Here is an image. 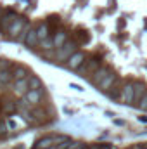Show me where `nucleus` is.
Instances as JSON below:
<instances>
[{
  "instance_id": "nucleus-1",
  "label": "nucleus",
  "mask_w": 147,
  "mask_h": 149,
  "mask_svg": "<svg viewBox=\"0 0 147 149\" xmlns=\"http://www.w3.org/2000/svg\"><path fill=\"white\" fill-rule=\"evenodd\" d=\"M118 101L125 106H133V101H135V83L133 81L123 83V88H121V94H119Z\"/></svg>"
},
{
  "instance_id": "nucleus-2",
  "label": "nucleus",
  "mask_w": 147,
  "mask_h": 149,
  "mask_svg": "<svg viewBox=\"0 0 147 149\" xmlns=\"http://www.w3.org/2000/svg\"><path fill=\"white\" fill-rule=\"evenodd\" d=\"M76 47H78L76 42H69V40H68L61 49H57V52H55V59H59V61H68L74 52H78Z\"/></svg>"
},
{
  "instance_id": "nucleus-3",
  "label": "nucleus",
  "mask_w": 147,
  "mask_h": 149,
  "mask_svg": "<svg viewBox=\"0 0 147 149\" xmlns=\"http://www.w3.org/2000/svg\"><path fill=\"white\" fill-rule=\"evenodd\" d=\"M26 19L24 17H21V16H17V19L10 24V28H9V31L5 33V37L10 38V40H17L19 38V35H21V31H23V28L26 26Z\"/></svg>"
},
{
  "instance_id": "nucleus-4",
  "label": "nucleus",
  "mask_w": 147,
  "mask_h": 149,
  "mask_svg": "<svg viewBox=\"0 0 147 149\" xmlns=\"http://www.w3.org/2000/svg\"><path fill=\"white\" fill-rule=\"evenodd\" d=\"M87 61V54L85 52H81V50H78V52H74L73 56L66 61V66L69 68V70H74V71H78L81 66H83V63Z\"/></svg>"
},
{
  "instance_id": "nucleus-5",
  "label": "nucleus",
  "mask_w": 147,
  "mask_h": 149,
  "mask_svg": "<svg viewBox=\"0 0 147 149\" xmlns=\"http://www.w3.org/2000/svg\"><path fill=\"white\" fill-rule=\"evenodd\" d=\"M99 68H101V59H99V57H90V59H87V61L83 63V66H81L78 71L85 76V74H94Z\"/></svg>"
},
{
  "instance_id": "nucleus-6",
  "label": "nucleus",
  "mask_w": 147,
  "mask_h": 149,
  "mask_svg": "<svg viewBox=\"0 0 147 149\" xmlns=\"http://www.w3.org/2000/svg\"><path fill=\"white\" fill-rule=\"evenodd\" d=\"M12 92L17 95V97H24L28 92H30V83H28V78H24V80H16L14 83H12Z\"/></svg>"
},
{
  "instance_id": "nucleus-7",
  "label": "nucleus",
  "mask_w": 147,
  "mask_h": 149,
  "mask_svg": "<svg viewBox=\"0 0 147 149\" xmlns=\"http://www.w3.org/2000/svg\"><path fill=\"white\" fill-rule=\"evenodd\" d=\"M111 73H112V71H111L107 66H101V68H99L95 73L92 74L88 80H90V81H92L95 87H99V85H101V83H102V81H104V80H106V78H107Z\"/></svg>"
},
{
  "instance_id": "nucleus-8",
  "label": "nucleus",
  "mask_w": 147,
  "mask_h": 149,
  "mask_svg": "<svg viewBox=\"0 0 147 149\" xmlns=\"http://www.w3.org/2000/svg\"><path fill=\"white\" fill-rule=\"evenodd\" d=\"M24 99L28 101V104L35 109L38 108L40 104H42V99H43V88L42 90H30L26 95H24Z\"/></svg>"
},
{
  "instance_id": "nucleus-9",
  "label": "nucleus",
  "mask_w": 147,
  "mask_h": 149,
  "mask_svg": "<svg viewBox=\"0 0 147 149\" xmlns=\"http://www.w3.org/2000/svg\"><path fill=\"white\" fill-rule=\"evenodd\" d=\"M16 19H17V14H16V12H12V10H5L3 16H2V19H0V30H2L3 33H7L9 28H10V24H12Z\"/></svg>"
},
{
  "instance_id": "nucleus-10",
  "label": "nucleus",
  "mask_w": 147,
  "mask_h": 149,
  "mask_svg": "<svg viewBox=\"0 0 147 149\" xmlns=\"http://www.w3.org/2000/svg\"><path fill=\"white\" fill-rule=\"evenodd\" d=\"M146 94H147L146 83H142V81H135V101H133V106H140V102L144 101Z\"/></svg>"
},
{
  "instance_id": "nucleus-11",
  "label": "nucleus",
  "mask_w": 147,
  "mask_h": 149,
  "mask_svg": "<svg viewBox=\"0 0 147 149\" xmlns=\"http://www.w3.org/2000/svg\"><path fill=\"white\" fill-rule=\"evenodd\" d=\"M52 40H54V47H55V49H61V47L68 42V33H66V30L55 31L54 37H52Z\"/></svg>"
},
{
  "instance_id": "nucleus-12",
  "label": "nucleus",
  "mask_w": 147,
  "mask_h": 149,
  "mask_svg": "<svg viewBox=\"0 0 147 149\" xmlns=\"http://www.w3.org/2000/svg\"><path fill=\"white\" fill-rule=\"evenodd\" d=\"M50 148H55L54 144V135H47V137H42L35 142V149H50Z\"/></svg>"
},
{
  "instance_id": "nucleus-13",
  "label": "nucleus",
  "mask_w": 147,
  "mask_h": 149,
  "mask_svg": "<svg viewBox=\"0 0 147 149\" xmlns=\"http://www.w3.org/2000/svg\"><path fill=\"white\" fill-rule=\"evenodd\" d=\"M116 81H118V76H116L114 73H111L109 76H107V78L99 85V87H97V88H99V90H102V92H109L111 88L114 87V83H116Z\"/></svg>"
},
{
  "instance_id": "nucleus-14",
  "label": "nucleus",
  "mask_w": 147,
  "mask_h": 149,
  "mask_svg": "<svg viewBox=\"0 0 147 149\" xmlns=\"http://www.w3.org/2000/svg\"><path fill=\"white\" fill-rule=\"evenodd\" d=\"M37 35H38V40H45V38H50V26L47 23H40L37 28Z\"/></svg>"
},
{
  "instance_id": "nucleus-15",
  "label": "nucleus",
  "mask_w": 147,
  "mask_h": 149,
  "mask_svg": "<svg viewBox=\"0 0 147 149\" xmlns=\"http://www.w3.org/2000/svg\"><path fill=\"white\" fill-rule=\"evenodd\" d=\"M40 43V40H38V35H37V28H31L30 30V33H28V37L24 40V45L26 47H35Z\"/></svg>"
},
{
  "instance_id": "nucleus-16",
  "label": "nucleus",
  "mask_w": 147,
  "mask_h": 149,
  "mask_svg": "<svg viewBox=\"0 0 147 149\" xmlns=\"http://www.w3.org/2000/svg\"><path fill=\"white\" fill-rule=\"evenodd\" d=\"M26 70L23 68V66H14V70H12V80L16 81V80H24V78H28L26 76Z\"/></svg>"
},
{
  "instance_id": "nucleus-17",
  "label": "nucleus",
  "mask_w": 147,
  "mask_h": 149,
  "mask_svg": "<svg viewBox=\"0 0 147 149\" xmlns=\"http://www.w3.org/2000/svg\"><path fill=\"white\" fill-rule=\"evenodd\" d=\"M28 83H30V90H42V88H43V87H42L40 78H38V76H35V74L28 76Z\"/></svg>"
},
{
  "instance_id": "nucleus-18",
  "label": "nucleus",
  "mask_w": 147,
  "mask_h": 149,
  "mask_svg": "<svg viewBox=\"0 0 147 149\" xmlns=\"http://www.w3.org/2000/svg\"><path fill=\"white\" fill-rule=\"evenodd\" d=\"M12 80V71L9 70H0V85H7Z\"/></svg>"
},
{
  "instance_id": "nucleus-19",
  "label": "nucleus",
  "mask_w": 147,
  "mask_h": 149,
  "mask_svg": "<svg viewBox=\"0 0 147 149\" xmlns=\"http://www.w3.org/2000/svg\"><path fill=\"white\" fill-rule=\"evenodd\" d=\"M38 45H40V49H43V50H50V49H55V47H54V40H52V38H45V40H42Z\"/></svg>"
},
{
  "instance_id": "nucleus-20",
  "label": "nucleus",
  "mask_w": 147,
  "mask_h": 149,
  "mask_svg": "<svg viewBox=\"0 0 147 149\" xmlns=\"http://www.w3.org/2000/svg\"><path fill=\"white\" fill-rule=\"evenodd\" d=\"M3 109H5V111H9V113H14L16 109H17V104H12V102H5V104H3Z\"/></svg>"
},
{
  "instance_id": "nucleus-21",
  "label": "nucleus",
  "mask_w": 147,
  "mask_h": 149,
  "mask_svg": "<svg viewBox=\"0 0 147 149\" xmlns=\"http://www.w3.org/2000/svg\"><path fill=\"white\" fill-rule=\"evenodd\" d=\"M142 111H147V94H146V97H144V101L140 102V106H139Z\"/></svg>"
},
{
  "instance_id": "nucleus-22",
  "label": "nucleus",
  "mask_w": 147,
  "mask_h": 149,
  "mask_svg": "<svg viewBox=\"0 0 147 149\" xmlns=\"http://www.w3.org/2000/svg\"><path fill=\"white\" fill-rule=\"evenodd\" d=\"M97 149H114L111 144H102V146H97Z\"/></svg>"
},
{
  "instance_id": "nucleus-23",
  "label": "nucleus",
  "mask_w": 147,
  "mask_h": 149,
  "mask_svg": "<svg viewBox=\"0 0 147 149\" xmlns=\"http://www.w3.org/2000/svg\"><path fill=\"white\" fill-rule=\"evenodd\" d=\"M139 121H142V123H147V116H146V114H142V116H139Z\"/></svg>"
},
{
  "instance_id": "nucleus-24",
  "label": "nucleus",
  "mask_w": 147,
  "mask_h": 149,
  "mask_svg": "<svg viewBox=\"0 0 147 149\" xmlns=\"http://www.w3.org/2000/svg\"><path fill=\"white\" fill-rule=\"evenodd\" d=\"M2 16H3V10H2V9H0V19H2Z\"/></svg>"
},
{
  "instance_id": "nucleus-25",
  "label": "nucleus",
  "mask_w": 147,
  "mask_h": 149,
  "mask_svg": "<svg viewBox=\"0 0 147 149\" xmlns=\"http://www.w3.org/2000/svg\"><path fill=\"white\" fill-rule=\"evenodd\" d=\"M132 149H144V148H139V146H133Z\"/></svg>"
},
{
  "instance_id": "nucleus-26",
  "label": "nucleus",
  "mask_w": 147,
  "mask_h": 149,
  "mask_svg": "<svg viewBox=\"0 0 147 149\" xmlns=\"http://www.w3.org/2000/svg\"><path fill=\"white\" fill-rule=\"evenodd\" d=\"M2 109H3V104H2V102H0V111H2Z\"/></svg>"
},
{
  "instance_id": "nucleus-27",
  "label": "nucleus",
  "mask_w": 147,
  "mask_h": 149,
  "mask_svg": "<svg viewBox=\"0 0 147 149\" xmlns=\"http://www.w3.org/2000/svg\"><path fill=\"white\" fill-rule=\"evenodd\" d=\"M85 149H97V148H85Z\"/></svg>"
},
{
  "instance_id": "nucleus-28",
  "label": "nucleus",
  "mask_w": 147,
  "mask_h": 149,
  "mask_svg": "<svg viewBox=\"0 0 147 149\" xmlns=\"http://www.w3.org/2000/svg\"><path fill=\"white\" fill-rule=\"evenodd\" d=\"M144 149H147V144H146V146H144Z\"/></svg>"
}]
</instances>
